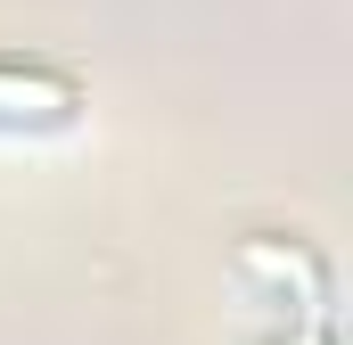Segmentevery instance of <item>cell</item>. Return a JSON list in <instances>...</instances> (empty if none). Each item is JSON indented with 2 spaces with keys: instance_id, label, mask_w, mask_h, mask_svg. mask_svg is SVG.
I'll return each mask as SVG.
<instances>
[{
  "instance_id": "cell-1",
  "label": "cell",
  "mask_w": 353,
  "mask_h": 345,
  "mask_svg": "<svg viewBox=\"0 0 353 345\" xmlns=\"http://www.w3.org/2000/svg\"><path fill=\"white\" fill-rule=\"evenodd\" d=\"M90 107L83 75L50 66V58H8L0 50V140H50V132H74Z\"/></svg>"
},
{
  "instance_id": "cell-2",
  "label": "cell",
  "mask_w": 353,
  "mask_h": 345,
  "mask_svg": "<svg viewBox=\"0 0 353 345\" xmlns=\"http://www.w3.org/2000/svg\"><path fill=\"white\" fill-rule=\"evenodd\" d=\"M239 279H247V288H271V296H288L296 313H321V296H329L321 255H312L304 239H279V230L239 239Z\"/></svg>"
},
{
  "instance_id": "cell-3",
  "label": "cell",
  "mask_w": 353,
  "mask_h": 345,
  "mask_svg": "<svg viewBox=\"0 0 353 345\" xmlns=\"http://www.w3.org/2000/svg\"><path fill=\"white\" fill-rule=\"evenodd\" d=\"M279 345H337L329 337V313H296V329H288Z\"/></svg>"
}]
</instances>
